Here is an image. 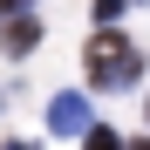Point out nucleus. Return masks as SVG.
<instances>
[{"label": "nucleus", "instance_id": "obj_7", "mask_svg": "<svg viewBox=\"0 0 150 150\" xmlns=\"http://www.w3.org/2000/svg\"><path fill=\"white\" fill-rule=\"evenodd\" d=\"M0 150H34V143H0Z\"/></svg>", "mask_w": 150, "mask_h": 150}, {"label": "nucleus", "instance_id": "obj_8", "mask_svg": "<svg viewBox=\"0 0 150 150\" xmlns=\"http://www.w3.org/2000/svg\"><path fill=\"white\" fill-rule=\"evenodd\" d=\"M130 150H150V137H143V143H130Z\"/></svg>", "mask_w": 150, "mask_h": 150}, {"label": "nucleus", "instance_id": "obj_6", "mask_svg": "<svg viewBox=\"0 0 150 150\" xmlns=\"http://www.w3.org/2000/svg\"><path fill=\"white\" fill-rule=\"evenodd\" d=\"M34 7V0H0V14H28Z\"/></svg>", "mask_w": 150, "mask_h": 150}, {"label": "nucleus", "instance_id": "obj_2", "mask_svg": "<svg viewBox=\"0 0 150 150\" xmlns=\"http://www.w3.org/2000/svg\"><path fill=\"white\" fill-rule=\"evenodd\" d=\"M48 130L55 137H89L96 123H89V103L82 96H55V103H48Z\"/></svg>", "mask_w": 150, "mask_h": 150}, {"label": "nucleus", "instance_id": "obj_5", "mask_svg": "<svg viewBox=\"0 0 150 150\" xmlns=\"http://www.w3.org/2000/svg\"><path fill=\"white\" fill-rule=\"evenodd\" d=\"M123 7H130V0H96V21H103V28H109V21H116Z\"/></svg>", "mask_w": 150, "mask_h": 150}, {"label": "nucleus", "instance_id": "obj_4", "mask_svg": "<svg viewBox=\"0 0 150 150\" xmlns=\"http://www.w3.org/2000/svg\"><path fill=\"white\" fill-rule=\"evenodd\" d=\"M82 143H89V150H130V143H123V137H116V130H103V123H96V130H89V137H82Z\"/></svg>", "mask_w": 150, "mask_h": 150}, {"label": "nucleus", "instance_id": "obj_3", "mask_svg": "<svg viewBox=\"0 0 150 150\" xmlns=\"http://www.w3.org/2000/svg\"><path fill=\"white\" fill-rule=\"evenodd\" d=\"M0 48H7V55H34V48H41V21H34V14H7Z\"/></svg>", "mask_w": 150, "mask_h": 150}, {"label": "nucleus", "instance_id": "obj_9", "mask_svg": "<svg viewBox=\"0 0 150 150\" xmlns=\"http://www.w3.org/2000/svg\"><path fill=\"white\" fill-rule=\"evenodd\" d=\"M143 109H150V103H143Z\"/></svg>", "mask_w": 150, "mask_h": 150}, {"label": "nucleus", "instance_id": "obj_1", "mask_svg": "<svg viewBox=\"0 0 150 150\" xmlns=\"http://www.w3.org/2000/svg\"><path fill=\"white\" fill-rule=\"evenodd\" d=\"M137 75H143V55H137V48L123 41L116 28H103V34L89 41V82H96V89H116V82H137Z\"/></svg>", "mask_w": 150, "mask_h": 150}]
</instances>
